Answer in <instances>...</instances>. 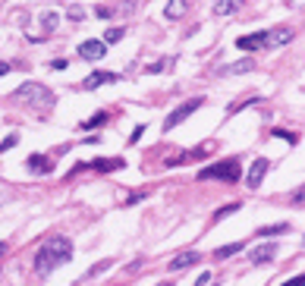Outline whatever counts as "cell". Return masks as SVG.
<instances>
[{
  "instance_id": "14",
  "label": "cell",
  "mask_w": 305,
  "mask_h": 286,
  "mask_svg": "<svg viewBox=\"0 0 305 286\" xmlns=\"http://www.w3.org/2000/svg\"><path fill=\"white\" fill-rule=\"evenodd\" d=\"M258 236H286L290 233V223H271V226H258Z\"/></svg>"
},
{
  "instance_id": "26",
  "label": "cell",
  "mask_w": 305,
  "mask_h": 286,
  "mask_svg": "<svg viewBox=\"0 0 305 286\" xmlns=\"http://www.w3.org/2000/svg\"><path fill=\"white\" fill-rule=\"evenodd\" d=\"M293 205H305V186H299V189L293 192Z\"/></svg>"
},
{
  "instance_id": "31",
  "label": "cell",
  "mask_w": 305,
  "mask_h": 286,
  "mask_svg": "<svg viewBox=\"0 0 305 286\" xmlns=\"http://www.w3.org/2000/svg\"><path fill=\"white\" fill-rule=\"evenodd\" d=\"M160 69H164V60H157V63H151V66H148V73L154 76V73H160Z\"/></svg>"
},
{
  "instance_id": "27",
  "label": "cell",
  "mask_w": 305,
  "mask_h": 286,
  "mask_svg": "<svg viewBox=\"0 0 305 286\" xmlns=\"http://www.w3.org/2000/svg\"><path fill=\"white\" fill-rule=\"evenodd\" d=\"M145 195H148V192H132V195H126V205H138Z\"/></svg>"
},
{
  "instance_id": "2",
  "label": "cell",
  "mask_w": 305,
  "mask_h": 286,
  "mask_svg": "<svg viewBox=\"0 0 305 286\" xmlns=\"http://www.w3.org/2000/svg\"><path fill=\"white\" fill-rule=\"evenodd\" d=\"M13 101H25L32 107H53V101H57V95L50 92V88H44L41 82H25L13 92Z\"/></svg>"
},
{
  "instance_id": "21",
  "label": "cell",
  "mask_w": 305,
  "mask_h": 286,
  "mask_svg": "<svg viewBox=\"0 0 305 286\" xmlns=\"http://www.w3.org/2000/svg\"><path fill=\"white\" fill-rule=\"evenodd\" d=\"M29 170H50V164H47L44 157L35 154V157H29Z\"/></svg>"
},
{
  "instance_id": "8",
  "label": "cell",
  "mask_w": 305,
  "mask_h": 286,
  "mask_svg": "<svg viewBox=\"0 0 305 286\" xmlns=\"http://www.w3.org/2000/svg\"><path fill=\"white\" fill-rule=\"evenodd\" d=\"M117 79H120L117 73H104V69H95V73L82 82V88H85V92H95V88H101V85H110V82H117Z\"/></svg>"
},
{
  "instance_id": "7",
  "label": "cell",
  "mask_w": 305,
  "mask_h": 286,
  "mask_svg": "<svg viewBox=\"0 0 305 286\" xmlns=\"http://www.w3.org/2000/svg\"><path fill=\"white\" fill-rule=\"evenodd\" d=\"M267 157H255V164L248 167V176H245V183H248V189H261V183H264V173H267Z\"/></svg>"
},
{
  "instance_id": "28",
  "label": "cell",
  "mask_w": 305,
  "mask_h": 286,
  "mask_svg": "<svg viewBox=\"0 0 305 286\" xmlns=\"http://www.w3.org/2000/svg\"><path fill=\"white\" fill-rule=\"evenodd\" d=\"M283 286H305V274H302V277H293V280H286Z\"/></svg>"
},
{
  "instance_id": "29",
  "label": "cell",
  "mask_w": 305,
  "mask_h": 286,
  "mask_svg": "<svg viewBox=\"0 0 305 286\" xmlns=\"http://www.w3.org/2000/svg\"><path fill=\"white\" fill-rule=\"evenodd\" d=\"M142 132H145V126H135V129H132V135H129V141H138V138H142Z\"/></svg>"
},
{
  "instance_id": "6",
  "label": "cell",
  "mask_w": 305,
  "mask_h": 286,
  "mask_svg": "<svg viewBox=\"0 0 305 286\" xmlns=\"http://www.w3.org/2000/svg\"><path fill=\"white\" fill-rule=\"evenodd\" d=\"M293 41V32L290 28H264V50H274L280 44H290Z\"/></svg>"
},
{
  "instance_id": "10",
  "label": "cell",
  "mask_w": 305,
  "mask_h": 286,
  "mask_svg": "<svg viewBox=\"0 0 305 286\" xmlns=\"http://www.w3.org/2000/svg\"><path fill=\"white\" fill-rule=\"evenodd\" d=\"M274 255H277V245L264 242V245L255 248V252H248V261H252V264H267V261H274Z\"/></svg>"
},
{
  "instance_id": "15",
  "label": "cell",
  "mask_w": 305,
  "mask_h": 286,
  "mask_svg": "<svg viewBox=\"0 0 305 286\" xmlns=\"http://www.w3.org/2000/svg\"><path fill=\"white\" fill-rule=\"evenodd\" d=\"M242 248H245V242H230V245H220L217 252H214V258H217V261H224V258H230V255L242 252Z\"/></svg>"
},
{
  "instance_id": "11",
  "label": "cell",
  "mask_w": 305,
  "mask_h": 286,
  "mask_svg": "<svg viewBox=\"0 0 305 286\" xmlns=\"http://www.w3.org/2000/svg\"><path fill=\"white\" fill-rule=\"evenodd\" d=\"M199 261H202V252H183V255H176L170 261V271H186V267L199 264Z\"/></svg>"
},
{
  "instance_id": "5",
  "label": "cell",
  "mask_w": 305,
  "mask_h": 286,
  "mask_svg": "<svg viewBox=\"0 0 305 286\" xmlns=\"http://www.w3.org/2000/svg\"><path fill=\"white\" fill-rule=\"evenodd\" d=\"M104 53H107V41L104 38H88V41L79 44V57L82 60H101Z\"/></svg>"
},
{
  "instance_id": "24",
  "label": "cell",
  "mask_w": 305,
  "mask_h": 286,
  "mask_svg": "<svg viewBox=\"0 0 305 286\" xmlns=\"http://www.w3.org/2000/svg\"><path fill=\"white\" fill-rule=\"evenodd\" d=\"M95 16H98V19H110V16H114V10L101 4V7H95Z\"/></svg>"
},
{
  "instance_id": "34",
  "label": "cell",
  "mask_w": 305,
  "mask_h": 286,
  "mask_svg": "<svg viewBox=\"0 0 305 286\" xmlns=\"http://www.w3.org/2000/svg\"><path fill=\"white\" fill-rule=\"evenodd\" d=\"M160 286H173V283H160Z\"/></svg>"
},
{
  "instance_id": "3",
  "label": "cell",
  "mask_w": 305,
  "mask_h": 286,
  "mask_svg": "<svg viewBox=\"0 0 305 286\" xmlns=\"http://www.w3.org/2000/svg\"><path fill=\"white\" fill-rule=\"evenodd\" d=\"M242 176L239 170V160L236 157H227V160H217L211 167H202L199 170V180H220V183H236Z\"/></svg>"
},
{
  "instance_id": "30",
  "label": "cell",
  "mask_w": 305,
  "mask_h": 286,
  "mask_svg": "<svg viewBox=\"0 0 305 286\" xmlns=\"http://www.w3.org/2000/svg\"><path fill=\"white\" fill-rule=\"evenodd\" d=\"M195 286H211V274H202L199 280H195Z\"/></svg>"
},
{
  "instance_id": "9",
  "label": "cell",
  "mask_w": 305,
  "mask_h": 286,
  "mask_svg": "<svg viewBox=\"0 0 305 286\" xmlns=\"http://www.w3.org/2000/svg\"><path fill=\"white\" fill-rule=\"evenodd\" d=\"M255 69V60L252 57H245V60H236V63H227L217 69V76H242V73H252Z\"/></svg>"
},
{
  "instance_id": "33",
  "label": "cell",
  "mask_w": 305,
  "mask_h": 286,
  "mask_svg": "<svg viewBox=\"0 0 305 286\" xmlns=\"http://www.w3.org/2000/svg\"><path fill=\"white\" fill-rule=\"evenodd\" d=\"M7 255V242H0V258H4Z\"/></svg>"
},
{
  "instance_id": "18",
  "label": "cell",
  "mask_w": 305,
  "mask_h": 286,
  "mask_svg": "<svg viewBox=\"0 0 305 286\" xmlns=\"http://www.w3.org/2000/svg\"><path fill=\"white\" fill-rule=\"evenodd\" d=\"M183 13H186V4H183V0H170V4H167V10H164V16H167V19H179Z\"/></svg>"
},
{
  "instance_id": "16",
  "label": "cell",
  "mask_w": 305,
  "mask_h": 286,
  "mask_svg": "<svg viewBox=\"0 0 305 286\" xmlns=\"http://www.w3.org/2000/svg\"><path fill=\"white\" fill-rule=\"evenodd\" d=\"M107 120H110V117H107V110H98L95 117H88L85 123H79V129H98V126H104Z\"/></svg>"
},
{
  "instance_id": "32",
  "label": "cell",
  "mask_w": 305,
  "mask_h": 286,
  "mask_svg": "<svg viewBox=\"0 0 305 286\" xmlns=\"http://www.w3.org/2000/svg\"><path fill=\"white\" fill-rule=\"evenodd\" d=\"M10 69H13V66H10L7 60H0V76H7V73H10Z\"/></svg>"
},
{
  "instance_id": "13",
  "label": "cell",
  "mask_w": 305,
  "mask_h": 286,
  "mask_svg": "<svg viewBox=\"0 0 305 286\" xmlns=\"http://www.w3.org/2000/svg\"><path fill=\"white\" fill-rule=\"evenodd\" d=\"M242 7V0H217V4H214V13L217 16H233Z\"/></svg>"
},
{
  "instance_id": "17",
  "label": "cell",
  "mask_w": 305,
  "mask_h": 286,
  "mask_svg": "<svg viewBox=\"0 0 305 286\" xmlns=\"http://www.w3.org/2000/svg\"><path fill=\"white\" fill-rule=\"evenodd\" d=\"M114 261L110 258H104V261H98V264H92V267H88V271H85V277L82 280H95V277H101L104 271H107V267H110Z\"/></svg>"
},
{
  "instance_id": "23",
  "label": "cell",
  "mask_w": 305,
  "mask_h": 286,
  "mask_svg": "<svg viewBox=\"0 0 305 286\" xmlns=\"http://www.w3.org/2000/svg\"><path fill=\"white\" fill-rule=\"evenodd\" d=\"M69 19H73V22H82V19H85V10H82V7H69Z\"/></svg>"
},
{
  "instance_id": "1",
  "label": "cell",
  "mask_w": 305,
  "mask_h": 286,
  "mask_svg": "<svg viewBox=\"0 0 305 286\" xmlns=\"http://www.w3.org/2000/svg\"><path fill=\"white\" fill-rule=\"evenodd\" d=\"M66 261H73V242L57 233V236L44 239L41 248L35 252V271H38V274H53Z\"/></svg>"
},
{
  "instance_id": "4",
  "label": "cell",
  "mask_w": 305,
  "mask_h": 286,
  "mask_svg": "<svg viewBox=\"0 0 305 286\" xmlns=\"http://www.w3.org/2000/svg\"><path fill=\"white\" fill-rule=\"evenodd\" d=\"M205 104V98H189V101H183L179 107H173V110L167 113V120H164V132H170V129H176L179 123L183 120H189L195 110H199V107Z\"/></svg>"
},
{
  "instance_id": "25",
  "label": "cell",
  "mask_w": 305,
  "mask_h": 286,
  "mask_svg": "<svg viewBox=\"0 0 305 286\" xmlns=\"http://www.w3.org/2000/svg\"><path fill=\"white\" fill-rule=\"evenodd\" d=\"M16 141H19V135H7L4 141H0V151H10V148L16 145Z\"/></svg>"
},
{
  "instance_id": "22",
  "label": "cell",
  "mask_w": 305,
  "mask_h": 286,
  "mask_svg": "<svg viewBox=\"0 0 305 286\" xmlns=\"http://www.w3.org/2000/svg\"><path fill=\"white\" fill-rule=\"evenodd\" d=\"M239 211V205H227V208H220L217 214H214V220H224V217H230V214H236Z\"/></svg>"
},
{
  "instance_id": "19",
  "label": "cell",
  "mask_w": 305,
  "mask_h": 286,
  "mask_svg": "<svg viewBox=\"0 0 305 286\" xmlns=\"http://www.w3.org/2000/svg\"><path fill=\"white\" fill-rule=\"evenodd\" d=\"M41 25H44L47 32H53V28L60 25V16H57V13H44V16H41Z\"/></svg>"
},
{
  "instance_id": "12",
  "label": "cell",
  "mask_w": 305,
  "mask_h": 286,
  "mask_svg": "<svg viewBox=\"0 0 305 286\" xmlns=\"http://www.w3.org/2000/svg\"><path fill=\"white\" fill-rule=\"evenodd\" d=\"M88 167H92V170H101V173H110V170H120V167H123V157H114V160L98 157V160H92Z\"/></svg>"
},
{
  "instance_id": "20",
  "label": "cell",
  "mask_w": 305,
  "mask_h": 286,
  "mask_svg": "<svg viewBox=\"0 0 305 286\" xmlns=\"http://www.w3.org/2000/svg\"><path fill=\"white\" fill-rule=\"evenodd\" d=\"M123 35H126V28L117 25V28H110V32L104 35V41H107V44H114V41H120V38H123Z\"/></svg>"
}]
</instances>
